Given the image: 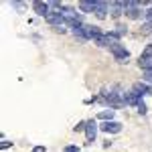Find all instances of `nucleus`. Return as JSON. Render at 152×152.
<instances>
[{
	"label": "nucleus",
	"mask_w": 152,
	"mask_h": 152,
	"mask_svg": "<svg viewBox=\"0 0 152 152\" xmlns=\"http://www.w3.org/2000/svg\"><path fill=\"white\" fill-rule=\"evenodd\" d=\"M136 107H138V112H140L142 116H144V114H146V112H148V110H146V104H144V102H142V99H140V102H138V105H136Z\"/></svg>",
	"instance_id": "nucleus-15"
},
{
	"label": "nucleus",
	"mask_w": 152,
	"mask_h": 152,
	"mask_svg": "<svg viewBox=\"0 0 152 152\" xmlns=\"http://www.w3.org/2000/svg\"><path fill=\"white\" fill-rule=\"evenodd\" d=\"M110 51H112V55H114L118 61H122V63H126V59L130 57L128 49H124L120 43H118V45H114V47H110Z\"/></svg>",
	"instance_id": "nucleus-1"
},
{
	"label": "nucleus",
	"mask_w": 152,
	"mask_h": 152,
	"mask_svg": "<svg viewBox=\"0 0 152 152\" xmlns=\"http://www.w3.org/2000/svg\"><path fill=\"white\" fill-rule=\"evenodd\" d=\"M95 134H97V124H95L94 120H89L87 122V128H85V136H87V142L89 144L95 140Z\"/></svg>",
	"instance_id": "nucleus-6"
},
{
	"label": "nucleus",
	"mask_w": 152,
	"mask_h": 152,
	"mask_svg": "<svg viewBox=\"0 0 152 152\" xmlns=\"http://www.w3.org/2000/svg\"><path fill=\"white\" fill-rule=\"evenodd\" d=\"M99 128L104 130V132H107V134H118V132L122 130V124H120V122H114V120H112V122H104V124H102Z\"/></svg>",
	"instance_id": "nucleus-3"
},
{
	"label": "nucleus",
	"mask_w": 152,
	"mask_h": 152,
	"mask_svg": "<svg viewBox=\"0 0 152 152\" xmlns=\"http://www.w3.org/2000/svg\"><path fill=\"white\" fill-rule=\"evenodd\" d=\"M110 12H112V16H114V18L122 16V14L126 12V6H124V2H120V0H118V2H112V4H110Z\"/></svg>",
	"instance_id": "nucleus-5"
},
{
	"label": "nucleus",
	"mask_w": 152,
	"mask_h": 152,
	"mask_svg": "<svg viewBox=\"0 0 152 152\" xmlns=\"http://www.w3.org/2000/svg\"><path fill=\"white\" fill-rule=\"evenodd\" d=\"M132 89H134V91H136V94L140 95H148V91H150V85H148V83H134V87H132Z\"/></svg>",
	"instance_id": "nucleus-10"
},
{
	"label": "nucleus",
	"mask_w": 152,
	"mask_h": 152,
	"mask_svg": "<svg viewBox=\"0 0 152 152\" xmlns=\"http://www.w3.org/2000/svg\"><path fill=\"white\" fill-rule=\"evenodd\" d=\"M49 6H51L49 2H41V0H37L35 4H33L35 12H37V14H41V16H45V18H47L49 12H51V8H49Z\"/></svg>",
	"instance_id": "nucleus-2"
},
{
	"label": "nucleus",
	"mask_w": 152,
	"mask_h": 152,
	"mask_svg": "<svg viewBox=\"0 0 152 152\" xmlns=\"http://www.w3.org/2000/svg\"><path fill=\"white\" fill-rule=\"evenodd\" d=\"M8 146H12V142H8V140H2V142H0V148H8Z\"/></svg>",
	"instance_id": "nucleus-22"
},
{
	"label": "nucleus",
	"mask_w": 152,
	"mask_h": 152,
	"mask_svg": "<svg viewBox=\"0 0 152 152\" xmlns=\"http://www.w3.org/2000/svg\"><path fill=\"white\" fill-rule=\"evenodd\" d=\"M124 99H126V104H130V105H138V102H140L142 97L132 89V91H128V94H124Z\"/></svg>",
	"instance_id": "nucleus-8"
},
{
	"label": "nucleus",
	"mask_w": 152,
	"mask_h": 152,
	"mask_svg": "<svg viewBox=\"0 0 152 152\" xmlns=\"http://www.w3.org/2000/svg\"><path fill=\"white\" fill-rule=\"evenodd\" d=\"M112 118H114V110H105L97 114V120H104V122H112Z\"/></svg>",
	"instance_id": "nucleus-11"
},
{
	"label": "nucleus",
	"mask_w": 152,
	"mask_h": 152,
	"mask_svg": "<svg viewBox=\"0 0 152 152\" xmlns=\"http://www.w3.org/2000/svg\"><path fill=\"white\" fill-rule=\"evenodd\" d=\"M138 65H140V69L150 71L152 69V59H138Z\"/></svg>",
	"instance_id": "nucleus-13"
},
{
	"label": "nucleus",
	"mask_w": 152,
	"mask_h": 152,
	"mask_svg": "<svg viewBox=\"0 0 152 152\" xmlns=\"http://www.w3.org/2000/svg\"><path fill=\"white\" fill-rule=\"evenodd\" d=\"M65 152H81L77 146H65Z\"/></svg>",
	"instance_id": "nucleus-19"
},
{
	"label": "nucleus",
	"mask_w": 152,
	"mask_h": 152,
	"mask_svg": "<svg viewBox=\"0 0 152 152\" xmlns=\"http://www.w3.org/2000/svg\"><path fill=\"white\" fill-rule=\"evenodd\" d=\"M79 10L81 12H95V0H81L79 2Z\"/></svg>",
	"instance_id": "nucleus-9"
},
{
	"label": "nucleus",
	"mask_w": 152,
	"mask_h": 152,
	"mask_svg": "<svg viewBox=\"0 0 152 152\" xmlns=\"http://www.w3.org/2000/svg\"><path fill=\"white\" fill-rule=\"evenodd\" d=\"M140 59H152V45H146V49L142 51Z\"/></svg>",
	"instance_id": "nucleus-14"
},
{
	"label": "nucleus",
	"mask_w": 152,
	"mask_h": 152,
	"mask_svg": "<svg viewBox=\"0 0 152 152\" xmlns=\"http://www.w3.org/2000/svg\"><path fill=\"white\" fill-rule=\"evenodd\" d=\"M85 128H87V122H79L73 130H75V132H85Z\"/></svg>",
	"instance_id": "nucleus-16"
},
{
	"label": "nucleus",
	"mask_w": 152,
	"mask_h": 152,
	"mask_svg": "<svg viewBox=\"0 0 152 152\" xmlns=\"http://www.w3.org/2000/svg\"><path fill=\"white\" fill-rule=\"evenodd\" d=\"M110 8V4L107 2H102V0H95V14L99 16V18H105V12Z\"/></svg>",
	"instance_id": "nucleus-7"
},
{
	"label": "nucleus",
	"mask_w": 152,
	"mask_h": 152,
	"mask_svg": "<svg viewBox=\"0 0 152 152\" xmlns=\"http://www.w3.org/2000/svg\"><path fill=\"white\" fill-rule=\"evenodd\" d=\"M31 152H47V148H45V146H35Z\"/></svg>",
	"instance_id": "nucleus-21"
},
{
	"label": "nucleus",
	"mask_w": 152,
	"mask_h": 152,
	"mask_svg": "<svg viewBox=\"0 0 152 152\" xmlns=\"http://www.w3.org/2000/svg\"><path fill=\"white\" fill-rule=\"evenodd\" d=\"M144 81H146V83H152V69L150 71H144Z\"/></svg>",
	"instance_id": "nucleus-17"
},
{
	"label": "nucleus",
	"mask_w": 152,
	"mask_h": 152,
	"mask_svg": "<svg viewBox=\"0 0 152 152\" xmlns=\"http://www.w3.org/2000/svg\"><path fill=\"white\" fill-rule=\"evenodd\" d=\"M102 35L99 33V26H91V24H83V37L85 39H97V37Z\"/></svg>",
	"instance_id": "nucleus-4"
},
{
	"label": "nucleus",
	"mask_w": 152,
	"mask_h": 152,
	"mask_svg": "<svg viewBox=\"0 0 152 152\" xmlns=\"http://www.w3.org/2000/svg\"><path fill=\"white\" fill-rule=\"evenodd\" d=\"M126 16L132 18V20H138L142 16V12H140V8H130V10H126Z\"/></svg>",
	"instance_id": "nucleus-12"
},
{
	"label": "nucleus",
	"mask_w": 152,
	"mask_h": 152,
	"mask_svg": "<svg viewBox=\"0 0 152 152\" xmlns=\"http://www.w3.org/2000/svg\"><path fill=\"white\" fill-rule=\"evenodd\" d=\"M142 28H144V33H146V35H148V33H152V24H150V23H146Z\"/></svg>",
	"instance_id": "nucleus-20"
},
{
	"label": "nucleus",
	"mask_w": 152,
	"mask_h": 152,
	"mask_svg": "<svg viewBox=\"0 0 152 152\" xmlns=\"http://www.w3.org/2000/svg\"><path fill=\"white\" fill-rule=\"evenodd\" d=\"M144 16H146V20H148V23L152 24V8H148V10L144 12Z\"/></svg>",
	"instance_id": "nucleus-18"
}]
</instances>
